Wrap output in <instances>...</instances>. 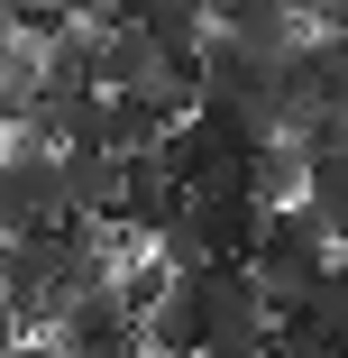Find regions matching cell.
Here are the masks:
<instances>
[{
    "label": "cell",
    "mask_w": 348,
    "mask_h": 358,
    "mask_svg": "<svg viewBox=\"0 0 348 358\" xmlns=\"http://www.w3.org/2000/svg\"><path fill=\"white\" fill-rule=\"evenodd\" d=\"M0 19H19V28L28 19H64V0H0Z\"/></svg>",
    "instance_id": "11"
},
{
    "label": "cell",
    "mask_w": 348,
    "mask_h": 358,
    "mask_svg": "<svg viewBox=\"0 0 348 358\" xmlns=\"http://www.w3.org/2000/svg\"><path fill=\"white\" fill-rule=\"evenodd\" d=\"M183 64H202V55H183V46H174V37H156L147 19L101 28V92H156L165 74H183Z\"/></svg>",
    "instance_id": "5"
},
{
    "label": "cell",
    "mask_w": 348,
    "mask_h": 358,
    "mask_svg": "<svg viewBox=\"0 0 348 358\" xmlns=\"http://www.w3.org/2000/svg\"><path fill=\"white\" fill-rule=\"evenodd\" d=\"M74 221V193H64V148L10 129L0 138V230L28 239V230H64Z\"/></svg>",
    "instance_id": "2"
},
{
    "label": "cell",
    "mask_w": 348,
    "mask_h": 358,
    "mask_svg": "<svg viewBox=\"0 0 348 358\" xmlns=\"http://www.w3.org/2000/svg\"><path fill=\"white\" fill-rule=\"evenodd\" d=\"M137 358H156V349H137Z\"/></svg>",
    "instance_id": "15"
},
{
    "label": "cell",
    "mask_w": 348,
    "mask_h": 358,
    "mask_svg": "<svg viewBox=\"0 0 348 358\" xmlns=\"http://www.w3.org/2000/svg\"><path fill=\"white\" fill-rule=\"evenodd\" d=\"M183 221L202 230V248H211V257H248V248H257V230H266V193L248 184V166H229L220 184L183 193Z\"/></svg>",
    "instance_id": "4"
},
{
    "label": "cell",
    "mask_w": 348,
    "mask_h": 358,
    "mask_svg": "<svg viewBox=\"0 0 348 358\" xmlns=\"http://www.w3.org/2000/svg\"><path fill=\"white\" fill-rule=\"evenodd\" d=\"M303 19H312L321 37H348V0H303Z\"/></svg>",
    "instance_id": "10"
},
{
    "label": "cell",
    "mask_w": 348,
    "mask_h": 358,
    "mask_svg": "<svg viewBox=\"0 0 348 358\" xmlns=\"http://www.w3.org/2000/svg\"><path fill=\"white\" fill-rule=\"evenodd\" d=\"M19 340H28V331H19V313H10V294H0V358H10Z\"/></svg>",
    "instance_id": "12"
},
{
    "label": "cell",
    "mask_w": 348,
    "mask_h": 358,
    "mask_svg": "<svg viewBox=\"0 0 348 358\" xmlns=\"http://www.w3.org/2000/svg\"><path fill=\"white\" fill-rule=\"evenodd\" d=\"M64 193H74V211H83V221H119L128 157H110V148H64Z\"/></svg>",
    "instance_id": "7"
},
{
    "label": "cell",
    "mask_w": 348,
    "mask_h": 358,
    "mask_svg": "<svg viewBox=\"0 0 348 358\" xmlns=\"http://www.w3.org/2000/svg\"><path fill=\"white\" fill-rule=\"evenodd\" d=\"M37 110V37H19V19H0V129H19Z\"/></svg>",
    "instance_id": "8"
},
{
    "label": "cell",
    "mask_w": 348,
    "mask_h": 358,
    "mask_svg": "<svg viewBox=\"0 0 348 358\" xmlns=\"http://www.w3.org/2000/svg\"><path fill=\"white\" fill-rule=\"evenodd\" d=\"M330 294H348V248H339V266H330Z\"/></svg>",
    "instance_id": "14"
},
{
    "label": "cell",
    "mask_w": 348,
    "mask_h": 358,
    "mask_svg": "<svg viewBox=\"0 0 348 358\" xmlns=\"http://www.w3.org/2000/svg\"><path fill=\"white\" fill-rule=\"evenodd\" d=\"M10 358H64V349H55V340H46V331H28V340H19V349H10Z\"/></svg>",
    "instance_id": "13"
},
{
    "label": "cell",
    "mask_w": 348,
    "mask_h": 358,
    "mask_svg": "<svg viewBox=\"0 0 348 358\" xmlns=\"http://www.w3.org/2000/svg\"><path fill=\"white\" fill-rule=\"evenodd\" d=\"M303 202L321 211V230L348 248V157H312V175H303Z\"/></svg>",
    "instance_id": "9"
},
{
    "label": "cell",
    "mask_w": 348,
    "mask_h": 358,
    "mask_svg": "<svg viewBox=\"0 0 348 358\" xmlns=\"http://www.w3.org/2000/svg\"><path fill=\"white\" fill-rule=\"evenodd\" d=\"M330 266H339V239L321 230V211H312V202H266V230H257V248H248L257 294H266L275 313H294V303H312L321 285H330Z\"/></svg>",
    "instance_id": "1"
},
{
    "label": "cell",
    "mask_w": 348,
    "mask_h": 358,
    "mask_svg": "<svg viewBox=\"0 0 348 358\" xmlns=\"http://www.w3.org/2000/svg\"><path fill=\"white\" fill-rule=\"evenodd\" d=\"M46 340L64 358H137V349H147V322H137V303L119 294V285H92V294L64 303V322Z\"/></svg>",
    "instance_id": "3"
},
{
    "label": "cell",
    "mask_w": 348,
    "mask_h": 358,
    "mask_svg": "<svg viewBox=\"0 0 348 358\" xmlns=\"http://www.w3.org/2000/svg\"><path fill=\"white\" fill-rule=\"evenodd\" d=\"M147 349L156 358H202V349H211V303H202L192 275H174L165 294L147 303Z\"/></svg>",
    "instance_id": "6"
}]
</instances>
